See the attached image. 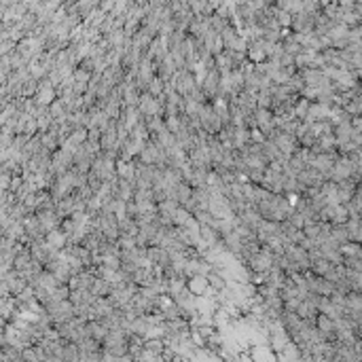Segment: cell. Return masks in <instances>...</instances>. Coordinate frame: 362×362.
Wrapping results in <instances>:
<instances>
[{
    "mask_svg": "<svg viewBox=\"0 0 362 362\" xmlns=\"http://www.w3.org/2000/svg\"><path fill=\"white\" fill-rule=\"evenodd\" d=\"M138 110L144 117H153V115H161L163 117V104L159 102V98L151 96L148 91H140L138 98Z\"/></svg>",
    "mask_w": 362,
    "mask_h": 362,
    "instance_id": "6da1fadb",
    "label": "cell"
},
{
    "mask_svg": "<svg viewBox=\"0 0 362 362\" xmlns=\"http://www.w3.org/2000/svg\"><path fill=\"white\" fill-rule=\"evenodd\" d=\"M271 140L275 142V146L280 148V153L286 155V157H290L299 146H301V144H299V138L295 136V133H286V131H280V129L275 131V136Z\"/></svg>",
    "mask_w": 362,
    "mask_h": 362,
    "instance_id": "7a4b0ae2",
    "label": "cell"
},
{
    "mask_svg": "<svg viewBox=\"0 0 362 362\" xmlns=\"http://www.w3.org/2000/svg\"><path fill=\"white\" fill-rule=\"evenodd\" d=\"M246 265L250 271H269V267L273 265V254L265 246H261V250L250 256Z\"/></svg>",
    "mask_w": 362,
    "mask_h": 362,
    "instance_id": "3957f363",
    "label": "cell"
},
{
    "mask_svg": "<svg viewBox=\"0 0 362 362\" xmlns=\"http://www.w3.org/2000/svg\"><path fill=\"white\" fill-rule=\"evenodd\" d=\"M297 180H299V184H301V186L307 188V186H320L326 178L322 176L316 168H311V165H305L303 170L297 172Z\"/></svg>",
    "mask_w": 362,
    "mask_h": 362,
    "instance_id": "277c9868",
    "label": "cell"
},
{
    "mask_svg": "<svg viewBox=\"0 0 362 362\" xmlns=\"http://www.w3.org/2000/svg\"><path fill=\"white\" fill-rule=\"evenodd\" d=\"M218 78H220L218 70H208V74H206V78H203V83L199 85L201 91L206 93V98H208L210 102L216 98V91H218Z\"/></svg>",
    "mask_w": 362,
    "mask_h": 362,
    "instance_id": "5b68a950",
    "label": "cell"
},
{
    "mask_svg": "<svg viewBox=\"0 0 362 362\" xmlns=\"http://www.w3.org/2000/svg\"><path fill=\"white\" fill-rule=\"evenodd\" d=\"M115 172H117V176L119 178L131 180L133 182V178H136V159L125 161V159H121V157H117L115 159Z\"/></svg>",
    "mask_w": 362,
    "mask_h": 362,
    "instance_id": "8992f818",
    "label": "cell"
},
{
    "mask_svg": "<svg viewBox=\"0 0 362 362\" xmlns=\"http://www.w3.org/2000/svg\"><path fill=\"white\" fill-rule=\"evenodd\" d=\"M248 350H250L248 352L250 360H278L275 358V352L267 343H254V345H250Z\"/></svg>",
    "mask_w": 362,
    "mask_h": 362,
    "instance_id": "52a82bcc",
    "label": "cell"
},
{
    "mask_svg": "<svg viewBox=\"0 0 362 362\" xmlns=\"http://www.w3.org/2000/svg\"><path fill=\"white\" fill-rule=\"evenodd\" d=\"M208 286H210V284H208V278H206V275L195 273V275H191V278H186V288H188V293L195 295V297L206 295Z\"/></svg>",
    "mask_w": 362,
    "mask_h": 362,
    "instance_id": "ba28073f",
    "label": "cell"
},
{
    "mask_svg": "<svg viewBox=\"0 0 362 362\" xmlns=\"http://www.w3.org/2000/svg\"><path fill=\"white\" fill-rule=\"evenodd\" d=\"M313 326L320 330V335L324 337V339H330V341H333V330H335V320H333V318H328L326 313H320V311H318Z\"/></svg>",
    "mask_w": 362,
    "mask_h": 362,
    "instance_id": "9c48e42d",
    "label": "cell"
},
{
    "mask_svg": "<svg viewBox=\"0 0 362 362\" xmlns=\"http://www.w3.org/2000/svg\"><path fill=\"white\" fill-rule=\"evenodd\" d=\"M70 168H72V155L70 153H66V151H60V153H55V157H53V172L55 174H64V172H68Z\"/></svg>",
    "mask_w": 362,
    "mask_h": 362,
    "instance_id": "30bf717a",
    "label": "cell"
},
{
    "mask_svg": "<svg viewBox=\"0 0 362 362\" xmlns=\"http://www.w3.org/2000/svg\"><path fill=\"white\" fill-rule=\"evenodd\" d=\"M248 142H250V127H246V125L235 127L233 125V148L235 151H241Z\"/></svg>",
    "mask_w": 362,
    "mask_h": 362,
    "instance_id": "8fae6325",
    "label": "cell"
},
{
    "mask_svg": "<svg viewBox=\"0 0 362 362\" xmlns=\"http://www.w3.org/2000/svg\"><path fill=\"white\" fill-rule=\"evenodd\" d=\"M318 311H320V313H326V316H328V318H333L335 322L341 318V311L337 309L333 303H330V299H328V297H322V295H320V299H318Z\"/></svg>",
    "mask_w": 362,
    "mask_h": 362,
    "instance_id": "7c38bea8",
    "label": "cell"
},
{
    "mask_svg": "<svg viewBox=\"0 0 362 362\" xmlns=\"http://www.w3.org/2000/svg\"><path fill=\"white\" fill-rule=\"evenodd\" d=\"M241 155V153H240ZM241 159H243V163H246V168L248 170H265L267 168V161L263 155H252V153H246V155H241Z\"/></svg>",
    "mask_w": 362,
    "mask_h": 362,
    "instance_id": "4fadbf2b",
    "label": "cell"
},
{
    "mask_svg": "<svg viewBox=\"0 0 362 362\" xmlns=\"http://www.w3.org/2000/svg\"><path fill=\"white\" fill-rule=\"evenodd\" d=\"M47 246H49L51 250H61L66 246V233L58 231V229H51L49 235H47Z\"/></svg>",
    "mask_w": 362,
    "mask_h": 362,
    "instance_id": "5bb4252c",
    "label": "cell"
},
{
    "mask_svg": "<svg viewBox=\"0 0 362 362\" xmlns=\"http://www.w3.org/2000/svg\"><path fill=\"white\" fill-rule=\"evenodd\" d=\"M191 195H193V186L188 182H184V180H180V182L176 184V201H178V206H184V203L191 199Z\"/></svg>",
    "mask_w": 362,
    "mask_h": 362,
    "instance_id": "9a60e30c",
    "label": "cell"
},
{
    "mask_svg": "<svg viewBox=\"0 0 362 362\" xmlns=\"http://www.w3.org/2000/svg\"><path fill=\"white\" fill-rule=\"evenodd\" d=\"M89 290H91L93 297H106L110 293V284H108L104 278L96 275V278H93V282H91V286H89Z\"/></svg>",
    "mask_w": 362,
    "mask_h": 362,
    "instance_id": "2e32d148",
    "label": "cell"
},
{
    "mask_svg": "<svg viewBox=\"0 0 362 362\" xmlns=\"http://www.w3.org/2000/svg\"><path fill=\"white\" fill-rule=\"evenodd\" d=\"M345 309L348 311H362V297L356 290L345 293Z\"/></svg>",
    "mask_w": 362,
    "mask_h": 362,
    "instance_id": "e0dca14e",
    "label": "cell"
},
{
    "mask_svg": "<svg viewBox=\"0 0 362 362\" xmlns=\"http://www.w3.org/2000/svg\"><path fill=\"white\" fill-rule=\"evenodd\" d=\"M144 123H146V129L151 136H155V133H159L161 129H165V121L161 115H153V117H144Z\"/></svg>",
    "mask_w": 362,
    "mask_h": 362,
    "instance_id": "ac0fdd59",
    "label": "cell"
},
{
    "mask_svg": "<svg viewBox=\"0 0 362 362\" xmlns=\"http://www.w3.org/2000/svg\"><path fill=\"white\" fill-rule=\"evenodd\" d=\"M199 238L212 246V243H216L220 240V235L216 233V229L212 225H199Z\"/></svg>",
    "mask_w": 362,
    "mask_h": 362,
    "instance_id": "d6986e66",
    "label": "cell"
},
{
    "mask_svg": "<svg viewBox=\"0 0 362 362\" xmlns=\"http://www.w3.org/2000/svg\"><path fill=\"white\" fill-rule=\"evenodd\" d=\"M339 252L343 256H358V258H362V250H360L358 241H343V243H339Z\"/></svg>",
    "mask_w": 362,
    "mask_h": 362,
    "instance_id": "ffe728a7",
    "label": "cell"
},
{
    "mask_svg": "<svg viewBox=\"0 0 362 362\" xmlns=\"http://www.w3.org/2000/svg\"><path fill=\"white\" fill-rule=\"evenodd\" d=\"M348 218H350V214H348V208H345V203H335L330 223H333V225H343Z\"/></svg>",
    "mask_w": 362,
    "mask_h": 362,
    "instance_id": "44dd1931",
    "label": "cell"
},
{
    "mask_svg": "<svg viewBox=\"0 0 362 362\" xmlns=\"http://www.w3.org/2000/svg\"><path fill=\"white\" fill-rule=\"evenodd\" d=\"M214 66H216V70H218L220 74H225V72H231V70H233V60H231V55L218 53V55H216V61H214Z\"/></svg>",
    "mask_w": 362,
    "mask_h": 362,
    "instance_id": "7402d4cb",
    "label": "cell"
},
{
    "mask_svg": "<svg viewBox=\"0 0 362 362\" xmlns=\"http://www.w3.org/2000/svg\"><path fill=\"white\" fill-rule=\"evenodd\" d=\"M191 216H193L191 210H186L184 206H178L176 212H174V218H172L174 220V227H184L188 220H191Z\"/></svg>",
    "mask_w": 362,
    "mask_h": 362,
    "instance_id": "603a6c76",
    "label": "cell"
},
{
    "mask_svg": "<svg viewBox=\"0 0 362 362\" xmlns=\"http://www.w3.org/2000/svg\"><path fill=\"white\" fill-rule=\"evenodd\" d=\"M163 87H165V81L161 76H153L151 81H148V85H146V91L151 93V96H155V98H159L161 93H163Z\"/></svg>",
    "mask_w": 362,
    "mask_h": 362,
    "instance_id": "cb8c5ba5",
    "label": "cell"
},
{
    "mask_svg": "<svg viewBox=\"0 0 362 362\" xmlns=\"http://www.w3.org/2000/svg\"><path fill=\"white\" fill-rule=\"evenodd\" d=\"M163 121H165V129L168 131H172V133H176V131H180L184 127L182 125V121H180V115H170V117H163Z\"/></svg>",
    "mask_w": 362,
    "mask_h": 362,
    "instance_id": "d4e9b609",
    "label": "cell"
},
{
    "mask_svg": "<svg viewBox=\"0 0 362 362\" xmlns=\"http://www.w3.org/2000/svg\"><path fill=\"white\" fill-rule=\"evenodd\" d=\"M330 238H333L337 243L348 241V231H345V225H333V223H330Z\"/></svg>",
    "mask_w": 362,
    "mask_h": 362,
    "instance_id": "484cf974",
    "label": "cell"
},
{
    "mask_svg": "<svg viewBox=\"0 0 362 362\" xmlns=\"http://www.w3.org/2000/svg\"><path fill=\"white\" fill-rule=\"evenodd\" d=\"M38 223H41L47 231H51V229H55V227L60 225V216H55L53 212H45V214L41 216V220H38Z\"/></svg>",
    "mask_w": 362,
    "mask_h": 362,
    "instance_id": "4316f807",
    "label": "cell"
},
{
    "mask_svg": "<svg viewBox=\"0 0 362 362\" xmlns=\"http://www.w3.org/2000/svg\"><path fill=\"white\" fill-rule=\"evenodd\" d=\"M343 110L348 113L350 117H356V115H360V110H362V100H360V96H356V98H352L348 104L343 106Z\"/></svg>",
    "mask_w": 362,
    "mask_h": 362,
    "instance_id": "83f0119b",
    "label": "cell"
},
{
    "mask_svg": "<svg viewBox=\"0 0 362 362\" xmlns=\"http://www.w3.org/2000/svg\"><path fill=\"white\" fill-rule=\"evenodd\" d=\"M248 55H250V60L252 61H265V58H267V53H265V49H263V43H254L252 45V49L248 51Z\"/></svg>",
    "mask_w": 362,
    "mask_h": 362,
    "instance_id": "f1b7e54d",
    "label": "cell"
},
{
    "mask_svg": "<svg viewBox=\"0 0 362 362\" xmlns=\"http://www.w3.org/2000/svg\"><path fill=\"white\" fill-rule=\"evenodd\" d=\"M102 265L108 269H121V258L119 254H102Z\"/></svg>",
    "mask_w": 362,
    "mask_h": 362,
    "instance_id": "f546056e",
    "label": "cell"
},
{
    "mask_svg": "<svg viewBox=\"0 0 362 362\" xmlns=\"http://www.w3.org/2000/svg\"><path fill=\"white\" fill-rule=\"evenodd\" d=\"M144 348H146V350H151V352L161 354V352H163V348H165V341L161 339V337H155V339H144Z\"/></svg>",
    "mask_w": 362,
    "mask_h": 362,
    "instance_id": "4dcf8cb0",
    "label": "cell"
},
{
    "mask_svg": "<svg viewBox=\"0 0 362 362\" xmlns=\"http://www.w3.org/2000/svg\"><path fill=\"white\" fill-rule=\"evenodd\" d=\"M55 96H58V91H53L51 85H45V89L38 93V100H41L43 104H51V102L55 100Z\"/></svg>",
    "mask_w": 362,
    "mask_h": 362,
    "instance_id": "1f68e13d",
    "label": "cell"
},
{
    "mask_svg": "<svg viewBox=\"0 0 362 362\" xmlns=\"http://www.w3.org/2000/svg\"><path fill=\"white\" fill-rule=\"evenodd\" d=\"M70 138H72L76 144H83L85 140H87V127H72V131H70Z\"/></svg>",
    "mask_w": 362,
    "mask_h": 362,
    "instance_id": "d6a6232c",
    "label": "cell"
},
{
    "mask_svg": "<svg viewBox=\"0 0 362 362\" xmlns=\"http://www.w3.org/2000/svg\"><path fill=\"white\" fill-rule=\"evenodd\" d=\"M265 133L258 129V127H250V142H256V144H263L265 142Z\"/></svg>",
    "mask_w": 362,
    "mask_h": 362,
    "instance_id": "836d02e7",
    "label": "cell"
},
{
    "mask_svg": "<svg viewBox=\"0 0 362 362\" xmlns=\"http://www.w3.org/2000/svg\"><path fill=\"white\" fill-rule=\"evenodd\" d=\"M72 76H74V81H78V83H89L91 72H89V70H85V68H81V70H76V74H72Z\"/></svg>",
    "mask_w": 362,
    "mask_h": 362,
    "instance_id": "e575fe53",
    "label": "cell"
},
{
    "mask_svg": "<svg viewBox=\"0 0 362 362\" xmlns=\"http://www.w3.org/2000/svg\"><path fill=\"white\" fill-rule=\"evenodd\" d=\"M263 172L265 170H248V180H250V182H254V184H258V182H261V178H263Z\"/></svg>",
    "mask_w": 362,
    "mask_h": 362,
    "instance_id": "d590c367",
    "label": "cell"
},
{
    "mask_svg": "<svg viewBox=\"0 0 362 362\" xmlns=\"http://www.w3.org/2000/svg\"><path fill=\"white\" fill-rule=\"evenodd\" d=\"M350 125H352L354 131H362V119H360V115L350 117Z\"/></svg>",
    "mask_w": 362,
    "mask_h": 362,
    "instance_id": "8d00e7d4",
    "label": "cell"
},
{
    "mask_svg": "<svg viewBox=\"0 0 362 362\" xmlns=\"http://www.w3.org/2000/svg\"><path fill=\"white\" fill-rule=\"evenodd\" d=\"M299 197H301V195H299V193H286V201H288V203H290V206H293V208L297 206Z\"/></svg>",
    "mask_w": 362,
    "mask_h": 362,
    "instance_id": "74e56055",
    "label": "cell"
}]
</instances>
